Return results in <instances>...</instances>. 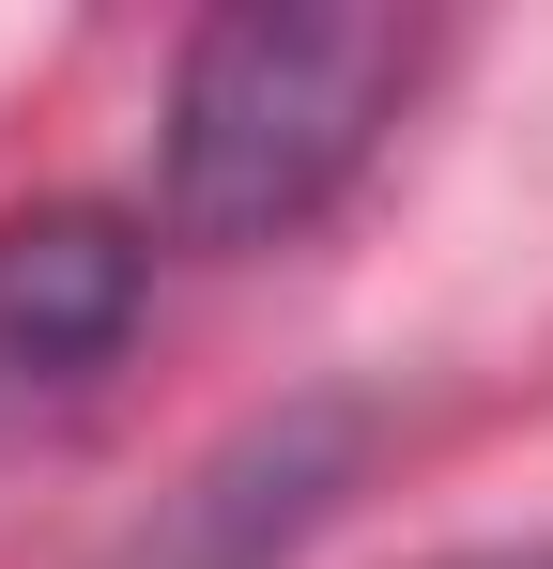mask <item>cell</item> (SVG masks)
Here are the masks:
<instances>
[{
  "label": "cell",
  "instance_id": "6da1fadb",
  "mask_svg": "<svg viewBox=\"0 0 553 569\" xmlns=\"http://www.w3.org/2000/svg\"><path fill=\"white\" fill-rule=\"evenodd\" d=\"M431 31L384 0H231L170 62L154 123V231L170 247H292L384 154Z\"/></svg>",
  "mask_w": 553,
  "mask_h": 569
},
{
  "label": "cell",
  "instance_id": "7a4b0ae2",
  "mask_svg": "<svg viewBox=\"0 0 553 569\" xmlns=\"http://www.w3.org/2000/svg\"><path fill=\"white\" fill-rule=\"evenodd\" d=\"M139 292H154V247L108 200L0 216V431L78 416L92 385L123 370V339H139Z\"/></svg>",
  "mask_w": 553,
  "mask_h": 569
}]
</instances>
